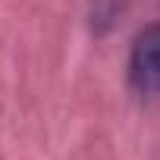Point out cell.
<instances>
[{
	"label": "cell",
	"instance_id": "1",
	"mask_svg": "<svg viewBox=\"0 0 160 160\" xmlns=\"http://www.w3.org/2000/svg\"><path fill=\"white\" fill-rule=\"evenodd\" d=\"M129 82L144 98H160V22L148 25L129 57Z\"/></svg>",
	"mask_w": 160,
	"mask_h": 160
}]
</instances>
